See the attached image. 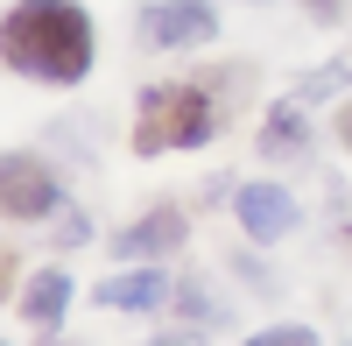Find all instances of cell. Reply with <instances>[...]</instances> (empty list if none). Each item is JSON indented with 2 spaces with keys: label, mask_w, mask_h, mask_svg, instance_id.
<instances>
[{
  "label": "cell",
  "mask_w": 352,
  "mask_h": 346,
  "mask_svg": "<svg viewBox=\"0 0 352 346\" xmlns=\"http://www.w3.org/2000/svg\"><path fill=\"white\" fill-rule=\"evenodd\" d=\"M219 28V8L212 0H162V8L141 14V43L155 50H190V43H212Z\"/></svg>",
  "instance_id": "cell-4"
},
{
  "label": "cell",
  "mask_w": 352,
  "mask_h": 346,
  "mask_svg": "<svg viewBox=\"0 0 352 346\" xmlns=\"http://www.w3.org/2000/svg\"><path fill=\"white\" fill-rule=\"evenodd\" d=\"M212 99L204 85H148L134 106V149L141 156H162V149H197L212 141Z\"/></svg>",
  "instance_id": "cell-2"
},
{
  "label": "cell",
  "mask_w": 352,
  "mask_h": 346,
  "mask_svg": "<svg viewBox=\"0 0 352 346\" xmlns=\"http://www.w3.org/2000/svg\"><path fill=\"white\" fill-rule=\"evenodd\" d=\"M64 205L56 191V170L36 156H0V219H43Z\"/></svg>",
  "instance_id": "cell-3"
},
{
  "label": "cell",
  "mask_w": 352,
  "mask_h": 346,
  "mask_svg": "<svg viewBox=\"0 0 352 346\" xmlns=\"http://www.w3.org/2000/svg\"><path fill=\"white\" fill-rule=\"evenodd\" d=\"M303 8H310V21H338V8H345V0H303Z\"/></svg>",
  "instance_id": "cell-14"
},
{
  "label": "cell",
  "mask_w": 352,
  "mask_h": 346,
  "mask_svg": "<svg viewBox=\"0 0 352 346\" xmlns=\"http://www.w3.org/2000/svg\"><path fill=\"white\" fill-rule=\"evenodd\" d=\"M85 234H92V226H85V212H64V247H78Z\"/></svg>",
  "instance_id": "cell-13"
},
{
  "label": "cell",
  "mask_w": 352,
  "mask_h": 346,
  "mask_svg": "<svg viewBox=\"0 0 352 346\" xmlns=\"http://www.w3.org/2000/svg\"><path fill=\"white\" fill-rule=\"evenodd\" d=\"M169 297V283H162V269H134V276H106L99 290H92V304H106V311H155Z\"/></svg>",
  "instance_id": "cell-7"
},
{
  "label": "cell",
  "mask_w": 352,
  "mask_h": 346,
  "mask_svg": "<svg viewBox=\"0 0 352 346\" xmlns=\"http://www.w3.org/2000/svg\"><path fill=\"white\" fill-rule=\"evenodd\" d=\"M8 276H14V254H8V247H0V290H8Z\"/></svg>",
  "instance_id": "cell-16"
},
{
  "label": "cell",
  "mask_w": 352,
  "mask_h": 346,
  "mask_svg": "<svg viewBox=\"0 0 352 346\" xmlns=\"http://www.w3.org/2000/svg\"><path fill=\"white\" fill-rule=\"evenodd\" d=\"M232 212H240V226L268 247L282 234H296V198H289L282 184H247V191H232Z\"/></svg>",
  "instance_id": "cell-5"
},
{
  "label": "cell",
  "mask_w": 352,
  "mask_h": 346,
  "mask_svg": "<svg viewBox=\"0 0 352 346\" xmlns=\"http://www.w3.org/2000/svg\"><path fill=\"white\" fill-rule=\"evenodd\" d=\"M310 149V128H303V106H275L268 121H261V156L268 163H296Z\"/></svg>",
  "instance_id": "cell-9"
},
{
  "label": "cell",
  "mask_w": 352,
  "mask_h": 346,
  "mask_svg": "<svg viewBox=\"0 0 352 346\" xmlns=\"http://www.w3.org/2000/svg\"><path fill=\"white\" fill-rule=\"evenodd\" d=\"M155 346H197V339H190V332H169V339H155Z\"/></svg>",
  "instance_id": "cell-17"
},
{
  "label": "cell",
  "mask_w": 352,
  "mask_h": 346,
  "mask_svg": "<svg viewBox=\"0 0 352 346\" xmlns=\"http://www.w3.org/2000/svg\"><path fill=\"white\" fill-rule=\"evenodd\" d=\"M338 141L352 149V106H338Z\"/></svg>",
  "instance_id": "cell-15"
},
{
  "label": "cell",
  "mask_w": 352,
  "mask_h": 346,
  "mask_svg": "<svg viewBox=\"0 0 352 346\" xmlns=\"http://www.w3.org/2000/svg\"><path fill=\"white\" fill-rule=\"evenodd\" d=\"M345 78H352V64H345V57H338V64H324V71H317V78H310V92H338V85H345Z\"/></svg>",
  "instance_id": "cell-12"
},
{
  "label": "cell",
  "mask_w": 352,
  "mask_h": 346,
  "mask_svg": "<svg viewBox=\"0 0 352 346\" xmlns=\"http://www.w3.org/2000/svg\"><path fill=\"white\" fill-rule=\"evenodd\" d=\"M184 311H190V318H204V325H226V311L204 297V283H184Z\"/></svg>",
  "instance_id": "cell-11"
},
{
  "label": "cell",
  "mask_w": 352,
  "mask_h": 346,
  "mask_svg": "<svg viewBox=\"0 0 352 346\" xmlns=\"http://www.w3.org/2000/svg\"><path fill=\"white\" fill-rule=\"evenodd\" d=\"M64 304H71V276H64V269H43V276L21 290V318L36 325V332H50L56 318H64Z\"/></svg>",
  "instance_id": "cell-8"
},
{
  "label": "cell",
  "mask_w": 352,
  "mask_h": 346,
  "mask_svg": "<svg viewBox=\"0 0 352 346\" xmlns=\"http://www.w3.org/2000/svg\"><path fill=\"white\" fill-rule=\"evenodd\" d=\"M345 254H352V226H345Z\"/></svg>",
  "instance_id": "cell-18"
},
{
  "label": "cell",
  "mask_w": 352,
  "mask_h": 346,
  "mask_svg": "<svg viewBox=\"0 0 352 346\" xmlns=\"http://www.w3.org/2000/svg\"><path fill=\"white\" fill-rule=\"evenodd\" d=\"M0 57L43 85H78L92 71V21L71 0H21L0 21Z\"/></svg>",
  "instance_id": "cell-1"
},
{
  "label": "cell",
  "mask_w": 352,
  "mask_h": 346,
  "mask_svg": "<svg viewBox=\"0 0 352 346\" xmlns=\"http://www.w3.org/2000/svg\"><path fill=\"white\" fill-rule=\"evenodd\" d=\"M247 346H317V332L310 325H275V332H254Z\"/></svg>",
  "instance_id": "cell-10"
},
{
  "label": "cell",
  "mask_w": 352,
  "mask_h": 346,
  "mask_svg": "<svg viewBox=\"0 0 352 346\" xmlns=\"http://www.w3.org/2000/svg\"><path fill=\"white\" fill-rule=\"evenodd\" d=\"M176 241H184V212L155 205V212H141L127 234H120V254H127V262H155V254H169Z\"/></svg>",
  "instance_id": "cell-6"
}]
</instances>
